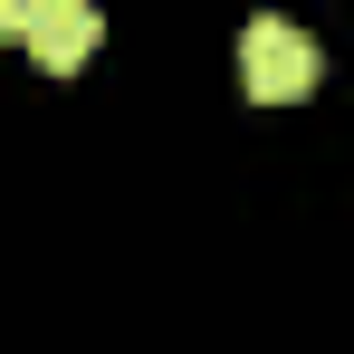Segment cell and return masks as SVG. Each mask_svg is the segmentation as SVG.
I'll use <instances>...</instances> for the list:
<instances>
[{"mask_svg":"<svg viewBox=\"0 0 354 354\" xmlns=\"http://www.w3.org/2000/svg\"><path fill=\"white\" fill-rule=\"evenodd\" d=\"M316 77H326V58H316V39H306L297 19L259 10V19L239 29V86H249L259 106H297V96H316Z\"/></svg>","mask_w":354,"mask_h":354,"instance_id":"1","label":"cell"},{"mask_svg":"<svg viewBox=\"0 0 354 354\" xmlns=\"http://www.w3.org/2000/svg\"><path fill=\"white\" fill-rule=\"evenodd\" d=\"M0 29H10V39H29L48 77H77V67L106 48V19H96L86 0H10V10H0Z\"/></svg>","mask_w":354,"mask_h":354,"instance_id":"2","label":"cell"}]
</instances>
